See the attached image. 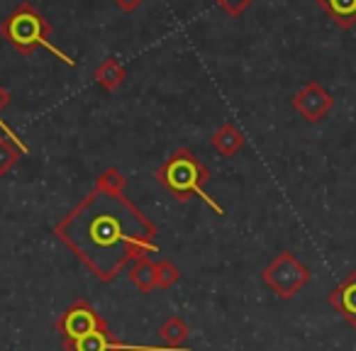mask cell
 <instances>
[{
	"label": "cell",
	"instance_id": "obj_6",
	"mask_svg": "<svg viewBox=\"0 0 356 351\" xmlns=\"http://www.w3.org/2000/svg\"><path fill=\"white\" fill-rule=\"evenodd\" d=\"M293 108H296V113L300 115L305 122L315 124V122H320V120L325 117L332 108H334V98H332V93L322 83L310 81V83H305L296 93V98H293Z\"/></svg>",
	"mask_w": 356,
	"mask_h": 351
},
{
	"label": "cell",
	"instance_id": "obj_7",
	"mask_svg": "<svg viewBox=\"0 0 356 351\" xmlns=\"http://www.w3.org/2000/svg\"><path fill=\"white\" fill-rule=\"evenodd\" d=\"M64 351H186V349H168V346H137L118 341L110 329H100L83 339L64 341Z\"/></svg>",
	"mask_w": 356,
	"mask_h": 351
},
{
	"label": "cell",
	"instance_id": "obj_9",
	"mask_svg": "<svg viewBox=\"0 0 356 351\" xmlns=\"http://www.w3.org/2000/svg\"><path fill=\"white\" fill-rule=\"evenodd\" d=\"M210 147H213L220 156H234V154L244 147V132L237 124L225 122V124H220L213 137H210Z\"/></svg>",
	"mask_w": 356,
	"mask_h": 351
},
{
	"label": "cell",
	"instance_id": "obj_10",
	"mask_svg": "<svg viewBox=\"0 0 356 351\" xmlns=\"http://www.w3.org/2000/svg\"><path fill=\"white\" fill-rule=\"evenodd\" d=\"M127 278L139 293H152L156 286V263L152 261L149 256H142L137 261H132L127 271Z\"/></svg>",
	"mask_w": 356,
	"mask_h": 351
},
{
	"label": "cell",
	"instance_id": "obj_17",
	"mask_svg": "<svg viewBox=\"0 0 356 351\" xmlns=\"http://www.w3.org/2000/svg\"><path fill=\"white\" fill-rule=\"evenodd\" d=\"M215 3H218V6L222 8V10H227L229 15H239V13H242L244 8L252 6L254 0H215Z\"/></svg>",
	"mask_w": 356,
	"mask_h": 351
},
{
	"label": "cell",
	"instance_id": "obj_3",
	"mask_svg": "<svg viewBox=\"0 0 356 351\" xmlns=\"http://www.w3.org/2000/svg\"><path fill=\"white\" fill-rule=\"evenodd\" d=\"M49 22L30 3L20 6L10 17L0 22V35L6 37L20 54H32L40 47H44L47 40H49Z\"/></svg>",
	"mask_w": 356,
	"mask_h": 351
},
{
	"label": "cell",
	"instance_id": "obj_8",
	"mask_svg": "<svg viewBox=\"0 0 356 351\" xmlns=\"http://www.w3.org/2000/svg\"><path fill=\"white\" fill-rule=\"evenodd\" d=\"M330 305L356 329V268L330 293Z\"/></svg>",
	"mask_w": 356,
	"mask_h": 351
},
{
	"label": "cell",
	"instance_id": "obj_11",
	"mask_svg": "<svg viewBox=\"0 0 356 351\" xmlns=\"http://www.w3.org/2000/svg\"><path fill=\"white\" fill-rule=\"evenodd\" d=\"M317 6L341 27L349 30L356 22V0H317Z\"/></svg>",
	"mask_w": 356,
	"mask_h": 351
},
{
	"label": "cell",
	"instance_id": "obj_15",
	"mask_svg": "<svg viewBox=\"0 0 356 351\" xmlns=\"http://www.w3.org/2000/svg\"><path fill=\"white\" fill-rule=\"evenodd\" d=\"M20 161V149L13 139L0 137V176L10 173V168Z\"/></svg>",
	"mask_w": 356,
	"mask_h": 351
},
{
	"label": "cell",
	"instance_id": "obj_18",
	"mask_svg": "<svg viewBox=\"0 0 356 351\" xmlns=\"http://www.w3.org/2000/svg\"><path fill=\"white\" fill-rule=\"evenodd\" d=\"M144 0H115V6L120 8V10H124V13H134L139 6H142Z\"/></svg>",
	"mask_w": 356,
	"mask_h": 351
},
{
	"label": "cell",
	"instance_id": "obj_5",
	"mask_svg": "<svg viewBox=\"0 0 356 351\" xmlns=\"http://www.w3.org/2000/svg\"><path fill=\"white\" fill-rule=\"evenodd\" d=\"M54 327L64 341H76L88 334H95L100 329H110L108 322L100 317V312H95V307L88 300H83V297L66 307L59 320L54 322Z\"/></svg>",
	"mask_w": 356,
	"mask_h": 351
},
{
	"label": "cell",
	"instance_id": "obj_14",
	"mask_svg": "<svg viewBox=\"0 0 356 351\" xmlns=\"http://www.w3.org/2000/svg\"><path fill=\"white\" fill-rule=\"evenodd\" d=\"M124 186H127V181H124L122 171H120V168H115V166H108L98 176V183H95V188L108 190V193H124Z\"/></svg>",
	"mask_w": 356,
	"mask_h": 351
},
{
	"label": "cell",
	"instance_id": "obj_19",
	"mask_svg": "<svg viewBox=\"0 0 356 351\" xmlns=\"http://www.w3.org/2000/svg\"><path fill=\"white\" fill-rule=\"evenodd\" d=\"M8 103H10V93H8V90L3 88V85H0V110L6 108Z\"/></svg>",
	"mask_w": 356,
	"mask_h": 351
},
{
	"label": "cell",
	"instance_id": "obj_1",
	"mask_svg": "<svg viewBox=\"0 0 356 351\" xmlns=\"http://www.w3.org/2000/svg\"><path fill=\"white\" fill-rule=\"evenodd\" d=\"M156 232V225L124 193L100 188L90 190L54 227L56 237L103 283L115 281L127 263L149 256Z\"/></svg>",
	"mask_w": 356,
	"mask_h": 351
},
{
	"label": "cell",
	"instance_id": "obj_16",
	"mask_svg": "<svg viewBox=\"0 0 356 351\" xmlns=\"http://www.w3.org/2000/svg\"><path fill=\"white\" fill-rule=\"evenodd\" d=\"M178 278H181V271H178V266L173 261H168V259H163V261L156 263V286L159 288H171L178 283Z\"/></svg>",
	"mask_w": 356,
	"mask_h": 351
},
{
	"label": "cell",
	"instance_id": "obj_13",
	"mask_svg": "<svg viewBox=\"0 0 356 351\" xmlns=\"http://www.w3.org/2000/svg\"><path fill=\"white\" fill-rule=\"evenodd\" d=\"M188 334H191L188 325H186L178 315H171L161 327H159V336H161V341L168 346V349H181V346L186 344V339H188Z\"/></svg>",
	"mask_w": 356,
	"mask_h": 351
},
{
	"label": "cell",
	"instance_id": "obj_2",
	"mask_svg": "<svg viewBox=\"0 0 356 351\" xmlns=\"http://www.w3.org/2000/svg\"><path fill=\"white\" fill-rule=\"evenodd\" d=\"M210 179V171L195 158L191 149H176L168 154V158L156 168V181L178 200L186 203L191 198H203L218 215H222V208L215 203L210 195H205V183Z\"/></svg>",
	"mask_w": 356,
	"mask_h": 351
},
{
	"label": "cell",
	"instance_id": "obj_4",
	"mask_svg": "<svg viewBox=\"0 0 356 351\" xmlns=\"http://www.w3.org/2000/svg\"><path fill=\"white\" fill-rule=\"evenodd\" d=\"M310 268L291 252H281L266 268L261 271V278L281 300H291L300 293V288L310 281Z\"/></svg>",
	"mask_w": 356,
	"mask_h": 351
},
{
	"label": "cell",
	"instance_id": "obj_12",
	"mask_svg": "<svg viewBox=\"0 0 356 351\" xmlns=\"http://www.w3.org/2000/svg\"><path fill=\"white\" fill-rule=\"evenodd\" d=\"M93 79H95V83L103 85L105 90H115V88H120V85L124 83L127 74H124V66L120 64L118 59H113V56H110V59L100 61V66L95 69Z\"/></svg>",
	"mask_w": 356,
	"mask_h": 351
}]
</instances>
